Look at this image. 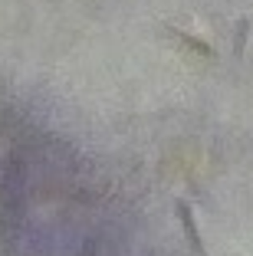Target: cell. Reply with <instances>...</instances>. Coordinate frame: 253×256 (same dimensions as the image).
Returning <instances> with one entry per match:
<instances>
[{
  "label": "cell",
  "mask_w": 253,
  "mask_h": 256,
  "mask_svg": "<svg viewBox=\"0 0 253 256\" xmlns=\"http://www.w3.org/2000/svg\"><path fill=\"white\" fill-rule=\"evenodd\" d=\"M174 214H178V224H181V230H184L187 246L194 250V256H207V246H204V236H201V226H197L191 204H187L184 197H178V200H174Z\"/></svg>",
  "instance_id": "1"
},
{
  "label": "cell",
  "mask_w": 253,
  "mask_h": 256,
  "mask_svg": "<svg viewBox=\"0 0 253 256\" xmlns=\"http://www.w3.org/2000/svg\"><path fill=\"white\" fill-rule=\"evenodd\" d=\"M171 33H174V36H178L181 43L187 46V50H194L197 56H204V60H214V46H210V43H204V40L191 36V33H181V30H174V26H171Z\"/></svg>",
  "instance_id": "2"
},
{
  "label": "cell",
  "mask_w": 253,
  "mask_h": 256,
  "mask_svg": "<svg viewBox=\"0 0 253 256\" xmlns=\"http://www.w3.org/2000/svg\"><path fill=\"white\" fill-rule=\"evenodd\" d=\"M246 36H250V20L246 16H240L237 20V30H233V56H243V50H246Z\"/></svg>",
  "instance_id": "3"
}]
</instances>
